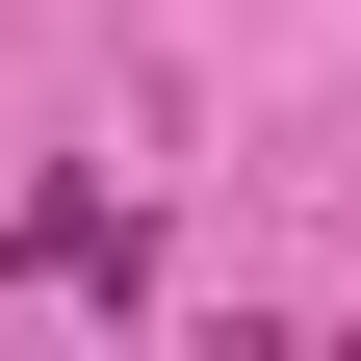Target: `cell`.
I'll return each instance as SVG.
<instances>
[{"label": "cell", "instance_id": "1", "mask_svg": "<svg viewBox=\"0 0 361 361\" xmlns=\"http://www.w3.org/2000/svg\"><path fill=\"white\" fill-rule=\"evenodd\" d=\"M26 284H104V310H155V233H129L104 180H52V207H26Z\"/></svg>", "mask_w": 361, "mask_h": 361}]
</instances>
